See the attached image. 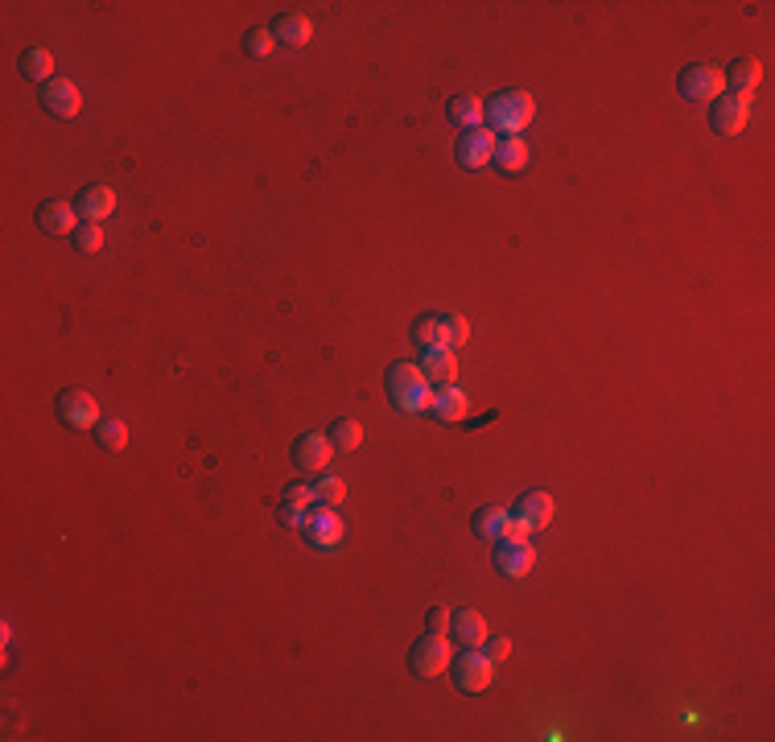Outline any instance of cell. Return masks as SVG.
<instances>
[{"label": "cell", "instance_id": "1", "mask_svg": "<svg viewBox=\"0 0 775 742\" xmlns=\"http://www.w3.org/2000/svg\"><path fill=\"white\" fill-rule=\"evenodd\" d=\"M483 112H487L491 132H503V137H520V132L532 124V116H536V99L528 91H520V87H508V91L491 95L487 104H483Z\"/></svg>", "mask_w": 775, "mask_h": 742}, {"label": "cell", "instance_id": "2", "mask_svg": "<svg viewBox=\"0 0 775 742\" xmlns=\"http://www.w3.org/2000/svg\"><path fill=\"white\" fill-rule=\"evenodd\" d=\"M388 396H392L396 409H404V413H421V409H429V400H433L429 380H425V371L417 363L388 367Z\"/></svg>", "mask_w": 775, "mask_h": 742}, {"label": "cell", "instance_id": "3", "mask_svg": "<svg viewBox=\"0 0 775 742\" xmlns=\"http://www.w3.org/2000/svg\"><path fill=\"white\" fill-rule=\"evenodd\" d=\"M470 339V326L462 314H425L413 326V343L417 347H462Z\"/></svg>", "mask_w": 775, "mask_h": 742}, {"label": "cell", "instance_id": "4", "mask_svg": "<svg viewBox=\"0 0 775 742\" xmlns=\"http://www.w3.org/2000/svg\"><path fill=\"white\" fill-rule=\"evenodd\" d=\"M409 668L417 672V677H437V672H446L450 668V639L442 631L421 635L413 644V652H409Z\"/></svg>", "mask_w": 775, "mask_h": 742}, {"label": "cell", "instance_id": "5", "mask_svg": "<svg viewBox=\"0 0 775 742\" xmlns=\"http://www.w3.org/2000/svg\"><path fill=\"white\" fill-rule=\"evenodd\" d=\"M677 87H681L685 99H693V104H714V99L722 95V87H726V79H722L718 66L693 62V66H685V71H681Z\"/></svg>", "mask_w": 775, "mask_h": 742}, {"label": "cell", "instance_id": "6", "mask_svg": "<svg viewBox=\"0 0 775 742\" xmlns=\"http://www.w3.org/2000/svg\"><path fill=\"white\" fill-rule=\"evenodd\" d=\"M495 681V660L479 648H466L458 660H454V685L462 693H483L487 685Z\"/></svg>", "mask_w": 775, "mask_h": 742}, {"label": "cell", "instance_id": "7", "mask_svg": "<svg viewBox=\"0 0 775 742\" xmlns=\"http://www.w3.org/2000/svg\"><path fill=\"white\" fill-rule=\"evenodd\" d=\"M301 532H306V541L314 545V549H339V541H343V516L334 512V508H310L306 512V524H301Z\"/></svg>", "mask_w": 775, "mask_h": 742}, {"label": "cell", "instance_id": "8", "mask_svg": "<svg viewBox=\"0 0 775 742\" xmlns=\"http://www.w3.org/2000/svg\"><path fill=\"white\" fill-rule=\"evenodd\" d=\"M58 417L71 429H91V425H99V400L83 388H66V392H58Z\"/></svg>", "mask_w": 775, "mask_h": 742}, {"label": "cell", "instance_id": "9", "mask_svg": "<svg viewBox=\"0 0 775 742\" xmlns=\"http://www.w3.org/2000/svg\"><path fill=\"white\" fill-rule=\"evenodd\" d=\"M495 145H499V137L487 124L483 128H466L462 141H458V161L466 165V170H483V165L495 157Z\"/></svg>", "mask_w": 775, "mask_h": 742}, {"label": "cell", "instance_id": "10", "mask_svg": "<svg viewBox=\"0 0 775 742\" xmlns=\"http://www.w3.org/2000/svg\"><path fill=\"white\" fill-rule=\"evenodd\" d=\"M330 454H334L330 433H301L293 442V462L301 470H310V475H322V470L330 466Z\"/></svg>", "mask_w": 775, "mask_h": 742}, {"label": "cell", "instance_id": "11", "mask_svg": "<svg viewBox=\"0 0 775 742\" xmlns=\"http://www.w3.org/2000/svg\"><path fill=\"white\" fill-rule=\"evenodd\" d=\"M751 116V104L747 99H734V95H718L714 108H710V128L722 132V137H738Z\"/></svg>", "mask_w": 775, "mask_h": 742}, {"label": "cell", "instance_id": "12", "mask_svg": "<svg viewBox=\"0 0 775 742\" xmlns=\"http://www.w3.org/2000/svg\"><path fill=\"white\" fill-rule=\"evenodd\" d=\"M42 108H46L50 116H58V120L79 116V87H75L71 79L54 75L50 83H42Z\"/></svg>", "mask_w": 775, "mask_h": 742}, {"label": "cell", "instance_id": "13", "mask_svg": "<svg viewBox=\"0 0 775 742\" xmlns=\"http://www.w3.org/2000/svg\"><path fill=\"white\" fill-rule=\"evenodd\" d=\"M553 512H557V503H553L549 491H528V495H520V503L512 508V520H520L528 532H541L553 520Z\"/></svg>", "mask_w": 775, "mask_h": 742}, {"label": "cell", "instance_id": "14", "mask_svg": "<svg viewBox=\"0 0 775 742\" xmlns=\"http://www.w3.org/2000/svg\"><path fill=\"white\" fill-rule=\"evenodd\" d=\"M38 223H42L46 235H75L79 231V211H75V202L46 198L38 207Z\"/></svg>", "mask_w": 775, "mask_h": 742}, {"label": "cell", "instance_id": "15", "mask_svg": "<svg viewBox=\"0 0 775 742\" xmlns=\"http://www.w3.org/2000/svg\"><path fill=\"white\" fill-rule=\"evenodd\" d=\"M722 79H726L734 99H747V104H751L755 87L763 83V66H759V58H734L730 71H722Z\"/></svg>", "mask_w": 775, "mask_h": 742}, {"label": "cell", "instance_id": "16", "mask_svg": "<svg viewBox=\"0 0 775 742\" xmlns=\"http://www.w3.org/2000/svg\"><path fill=\"white\" fill-rule=\"evenodd\" d=\"M532 565H536V553L528 545V536H524V541H499L495 545V569L508 573V578H524Z\"/></svg>", "mask_w": 775, "mask_h": 742}, {"label": "cell", "instance_id": "17", "mask_svg": "<svg viewBox=\"0 0 775 742\" xmlns=\"http://www.w3.org/2000/svg\"><path fill=\"white\" fill-rule=\"evenodd\" d=\"M421 371H425V380L437 384V388L454 384L458 380V355H454V347H425Z\"/></svg>", "mask_w": 775, "mask_h": 742}, {"label": "cell", "instance_id": "18", "mask_svg": "<svg viewBox=\"0 0 775 742\" xmlns=\"http://www.w3.org/2000/svg\"><path fill=\"white\" fill-rule=\"evenodd\" d=\"M75 211H79L83 223H104L116 211V194L108 186H83L79 198H75Z\"/></svg>", "mask_w": 775, "mask_h": 742}, {"label": "cell", "instance_id": "19", "mask_svg": "<svg viewBox=\"0 0 775 742\" xmlns=\"http://www.w3.org/2000/svg\"><path fill=\"white\" fill-rule=\"evenodd\" d=\"M429 413H433L437 421L454 425V421H466V413H470V400H466V392H462L458 384H446V388H437V392H433V400H429Z\"/></svg>", "mask_w": 775, "mask_h": 742}, {"label": "cell", "instance_id": "20", "mask_svg": "<svg viewBox=\"0 0 775 742\" xmlns=\"http://www.w3.org/2000/svg\"><path fill=\"white\" fill-rule=\"evenodd\" d=\"M450 631H454V639L462 648H483L487 644V619L479 611H454Z\"/></svg>", "mask_w": 775, "mask_h": 742}, {"label": "cell", "instance_id": "21", "mask_svg": "<svg viewBox=\"0 0 775 742\" xmlns=\"http://www.w3.org/2000/svg\"><path fill=\"white\" fill-rule=\"evenodd\" d=\"M310 33H314V25H310L306 13H281V17L273 21V38H277V42H289V46H306Z\"/></svg>", "mask_w": 775, "mask_h": 742}, {"label": "cell", "instance_id": "22", "mask_svg": "<svg viewBox=\"0 0 775 742\" xmlns=\"http://www.w3.org/2000/svg\"><path fill=\"white\" fill-rule=\"evenodd\" d=\"M503 174H520L528 165V141L524 137H499L495 145V157H491Z\"/></svg>", "mask_w": 775, "mask_h": 742}, {"label": "cell", "instance_id": "23", "mask_svg": "<svg viewBox=\"0 0 775 742\" xmlns=\"http://www.w3.org/2000/svg\"><path fill=\"white\" fill-rule=\"evenodd\" d=\"M21 75L33 79V83H50L54 79V58H50V50L46 46H29L21 54Z\"/></svg>", "mask_w": 775, "mask_h": 742}, {"label": "cell", "instance_id": "24", "mask_svg": "<svg viewBox=\"0 0 775 742\" xmlns=\"http://www.w3.org/2000/svg\"><path fill=\"white\" fill-rule=\"evenodd\" d=\"M326 433H330V446L339 450V454H355L359 442H363V425H359L355 417H339Z\"/></svg>", "mask_w": 775, "mask_h": 742}, {"label": "cell", "instance_id": "25", "mask_svg": "<svg viewBox=\"0 0 775 742\" xmlns=\"http://www.w3.org/2000/svg\"><path fill=\"white\" fill-rule=\"evenodd\" d=\"M450 120L462 124V128H483V120H487L483 99H475V95H454L450 99Z\"/></svg>", "mask_w": 775, "mask_h": 742}, {"label": "cell", "instance_id": "26", "mask_svg": "<svg viewBox=\"0 0 775 742\" xmlns=\"http://www.w3.org/2000/svg\"><path fill=\"white\" fill-rule=\"evenodd\" d=\"M508 520H512V512H503V508H479L475 520H470V528H475V536H483V541H499Z\"/></svg>", "mask_w": 775, "mask_h": 742}, {"label": "cell", "instance_id": "27", "mask_svg": "<svg viewBox=\"0 0 775 742\" xmlns=\"http://www.w3.org/2000/svg\"><path fill=\"white\" fill-rule=\"evenodd\" d=\"M95 437H99V446L104 450H124L128 446V429H124V421H99L95 425Z\"/></svg>", "mask_w": 775, "mask_h": 742}, {"label": "cell", "instance_id": "28", "mask_svg": "<svg viewBox=\"0 0 775 742\" xmlns=\"http://www.w3.org/2000/svg\"><path fill=\"white\" fill-rule=\"evenodd\" d=\"M75 248H79L83 256L99 252V248H104V227H99V223H79V231H75Z\"/></svg>", "mask_w": 775, "mask_h": 742}, {"label": "cell", "instance_id": "29", "mask_svg": "<svg viewBox=\"0 0 775 742\" xmlns=\"http://www.w3.org/2000/svg\"><path fill=\"white\" fill-rule=\"evenodd\" d=\"M244 46H248L252 58H268V54H273V46H277V38H273V29H248Z\"/></svg>", "mask_w": 775, "mask_h": 742}, {"label": "cell", "instance_id": "30", "mask_svg": "<svg viewBox=\"0 0 775 742\" xmlns=\"http://www.w3.org/2000/svg\"><path fill=\"white\" fill-rule=\"evenodd\" d=\"M281 503H289V508H297V512H310V508H318V495H314V487H306V483H293V487L285 491Z\"/></svg>", "mask_w": 775, "mask_h": 742}, {"label": "cell", "instance_id": "31", "mask_svg": "<svg viewBox=\"0 0 775 742\" xmlns=\"http://www.w3.org/2000/svg\"><path fill=\"white\" fill-rule=\"evenodd\" d=\"M343 483L339 479H330V475H322L318 483H314V495H318V503H322V508H334V503H343Z\"/></svg>", "mask_w": 775, "mask_h": 742}, {"label": "cell", "instance_id": "32", "mask_svg": "<svg viewBox=\"0 0 775 742\" xmlns=\"http://www.w3.org/2000/svg\"><path fill=\"white\" fill-rule=\"evenodd\" d=\"M508 652H512V644H508V639H503V635H487V656L491 660H508Z\"/></svg>", "mask_w": 775, "mask_h": 742}, {"label": "cell", "instance_id": "33", "mask_svg": "<svg viewBox=\"0 0 775 742\" xmlns=\"http://www.w3.org/2000/svg\"><path fill=\"white\" fill-rule=\"evenodd\" d=\"M429 631H450V611H442V606H433V611H429Z\"/></svg>", "mask_w": 775, "mask_h": 742}]
</instances>
